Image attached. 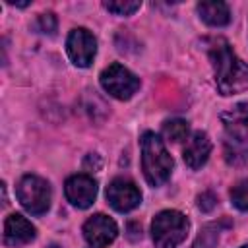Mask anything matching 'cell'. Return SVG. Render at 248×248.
<instances>
[{"instance_id":"4","label":"cell","mask_w":248,"mask_h":248,"mask_svg":"<svg viewBox=\"0 0 248 248\" xmlns=\"http://www.w3.org/2000/svg\"><path fill=\"white\" fill-rule=\"evenodd\" d=\"M16 194L23 209L29 211L31 215H43L50 207V200H52L50 184L37 174L21 176V180L17 182Z\"/></svg>"},{"instance_id":"2","label":"cell","mask_w":248,"mask_h":248,"mask_svg":"<svg viewBox=\"0 0 248 248\" xmlns=\"http://www.w3.org/2000/svg\"><path fill=\"white\" fill-rule=\"evenodd\" d=\"M172 157L163 140L153 132H145L141 136V169L145 180L151 186L165 184L172 172Z\"/></svg>"},{"instance_id":"19","label":"cell","mask_w":248,"mask_h":248,"mask_svg":"<svg viewBox=\"0 0 248 248\" xmlns=\"http://www.w3.org/2000/svg\"><path fill=\"white\" fill-rule=\"evenodd\" d=\"M215 202H217V198H215L211 192H203V194L198 198V207H200L202 211H211V209L215 207Z\"/></svg>"},{"instance_id":"6","label":"cell","mask_w":248,"mask_h":248,"mask_svg":"<svg viewBox=\"0 0 248 248\" xmlns=\"http://www.w3.org/2000/svg\"><path fill=\"white\" fill-rule=\"evenodd\" d=\"M66 52H68L70 60L76 66H79V68L91 66V62H93V58L97 54V39H95V35L85 27L72 29L68 39H66Z\"/></svg>"},{"instance_id":"5","label":"cell","mask_w":248,"mask_h":248,"mask_svg":"<svg viewBox=\"0 0 248 248\" xmlns=\"http://www.w3.org/2000/svg\"><path fill=\"white\" fill-rule=\"evenodd\" d=\"M101 87L114 99L118 101H126L130 99L138 89H140V78L136 74H132L126 66L122 64H110L107 66L101 76H99Z\"/></svg>"},{"instance_id":"17","label":"cell","mask_w":248,"mask_h":248,"mask_svg":"<svg viewBox=\"0 0 248 248\" xmlns=\"http://www.w3.org/2000/svg\"><path fill=\"white\" fill-rule=\"evenodd\" d=\"M219 238V225H207L200 231L196 242H194V248H213L215 242Z\"/></svg>"},{"instance_id":"10","label":"cell","mask_w":248,"mask_h":248,"mask_svg":"<svg viewBox=\"0 0 248 248\" xmlns=\"http://www.w3.org/2000/svg\"><path fill=\"white\" fill-rule=\"evenodd\" d=\"M35 236H37L35 225L29 219H25L23 215L12 213L6 217V221H4V244L6 246L19 248V246H25L31 240H35Z\"/></svg>"},{"instance_id":"20","label":"cell","mask_w":248,"mask_h":248,"mask_svg":"<svg viewBox=\"0 0 248 248\" xmlns=\"http://www.w3.org/2000/svg\"><path fill=\"white\" fill-rule=\"evenodd\" d=\"M8 4H10V6H19V8H25V6H29V2H14V0H10Z\"/></svg>"},{"instance_id":"12","label":"cell","mask_w":248,"mask_h":248,"mask_svg":"<svg viewBox=\"0 0 248 248\" xmlns=\"http://www.w3.org/2000/svg\"><path fill=\"white\" fill-rule=\"evenodd\" d=\"M211 155V140L205 132H194L182 149V159L190 169H202Z\"/></svg>"},{"instance_id":"16","label":"cell","mask_w":248,"mask_h":248,"mask_svg":"<svg viewBox=\"0 0 248 248\" xmlns=\"http://www.w3.org/2000/svg\"><path fill=\"white\" fill-rule=\"evenodd\" d=\"M105 8L114 16H132L141 8V2L138 0H110L105 2Z\"/></svg>"},{"instance_id":"1","label":"cell","mask_w":248,"mask_h":248,"mask_svg":"<svg viewBox=\"0 0 248 248\" xmlns=\"http://www.w3.org/2000/svg\"><path fill=\"white\" fill-rule=\"evenodd\" d=\"M209 58L215 72V83L221 95H236L248 89V64L240 60L225 39H213Z\"/></svg>"},{"instance_id":"8","label":"cell","mask_w":248,"mask_h":248,"mask_svg":"<svg viewBox=\"0 0 248 248\" xmlns=\"http://www.w3.org/2000/svg\"><path fill=\"white\" fill-rule=\"evenodd\" d=\"M116 236H118V227H116L114 219H110L105 213L91 215L83 223V238L93 248L108 246L110 242H114Z\"/></svg>"},{"instance_id":"18","label":"cell","mask_w":248,"mask_h":248,"mask_svg":"<svg viewBox=\"0 0 248 248\" xmlns=\"http://www.w3.org/2000/svg\"><path fill=\"white\" fill-rule=\"evenodd\" d=\"M37 29L45 35H54L56 31V16L52 12H46V14H41L37 17Z\"/></svg>"},{"instance_id":"13","label":"cell","mask_w":248,"mask_h":248,"mask_svg":"<svg viewBox=\"0 0 248 248\" xmlns=\"http://www.w3.org/2000/svg\"><path fill=\"white\" fill-rule=\"evenodd\" d=\"M198 14L203 23L211 27H223L231 21V10L225 2L219 0H203L198 4Z\"/></svg>"},{"instance_id":"15","label":"cell","mask_w":248,"mask_h":248,"mask_svg":"<svg viewBox=\"0 0 248 248\" xmlns=\"http://www.w3.org/2000/svg\"><path fill=\"white\" fill-rule=\"evenodd\" d=\"M231 202L236 209L240 211H248V178L238 180L232 188H231Z\"/></svg>"},{"instance_id":"14","label":"cell","mask_w":248,"mask_h":248,"mask_svg":"<svg viewBox=\"0 0 248 248\" xmlns=\"http://www.w3.org/2000/svg\"><path fill=\"white\" fill-rule=\"evenodd\" d=\"M163 138L172 143L186 141L190 138V124L184 118H170L163 124Z\"/></svg>"},{"instance_id":"3","label":"cell","mask_w":248,"mask_h":248,"mask_svg":"<svg viewBox=\"0 0 248 248\" xmlns=\"http://www.w3.org/2000/svg\"><path fill=\"white\" fill-rule=\"evenodd\" d=\"M190 223L184 213L165 209L155 215L151 223V238L155 248H176L188 234Z\"/></svg>"},{"instance_id":"7","label":"cell","mask_w":248,"mask_h":248,"mask_svg":"<svg viewBox=\"0 0 248 248\" xmlns=\"http://www.w3.org/2000/svg\"><path fill=\"white\" fill-rule=\"evenodd\" d=\"M107 202L112 209H116L120 213H126V211L136 209L141 203V192L132 180L114 178L107 186Z\"/></svg>"},{"instance_id":"11","label":"cell","mask_w":248,"mask_h":248,"mask_svg":"<svg viewBox=\"0 0 248 248\" xmlns=\"http://www.w3.org/2000/svg\"><path fill=\"white\" fill-rule=\"evenodd\" d=\"M229 140L248 145V103H238L221 114Z\"/></svg>"},{"instance_id":"21","label":"cell","mask_w":248,"mask_h":248,"mask_svg":"<svg viewBox=\"0 0 248 248\" xmlns=\"http://www.w3.org/2000/svg\"><path fill=\"white\" fill-rule=\"evenodd\" d=\"M240 248H248V244H242V246H240Z\"/></svg>"},{"instance_id":"9","label":"cell","mask_w":248,"mask_h":248,"mask_svg":"<svg viewBox=\"0 0 248 248\" xmlns=\"http://www.w3.org/2000/svg\"><path fill=\"white\" fill-rule=\"evenodd\" d=\"M64 194H66V200L74 207L87 209L89 205H93L97 198V182L89 174H74L66 180Z\"/></svg>"}]
</instances>
